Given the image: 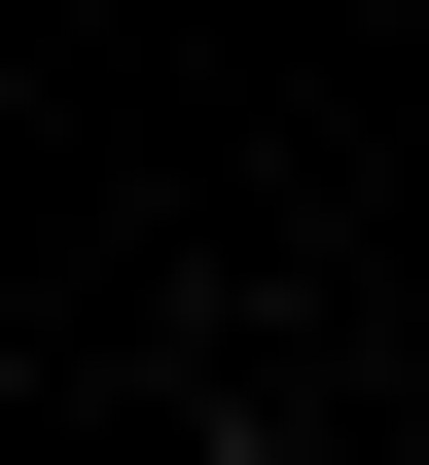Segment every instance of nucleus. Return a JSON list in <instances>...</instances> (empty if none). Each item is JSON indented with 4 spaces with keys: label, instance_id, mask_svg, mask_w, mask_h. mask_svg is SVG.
Instances as JSON below:
<instances>
[{
    "label": "nucleus",
    "instance_id": "nucleus-1",
    "mask_svg": "<svg viewBox=\"0 0 429 465\" xmlns=\"http://www.w3.org/2000/svg\"><path fill=\"white\" fill-rule=\"evenodd\" d=\"M180 465H358V430H180Z\"/></svg>",
    "mask_w": 429,
    "mask_h": 465
}]
</instances>
